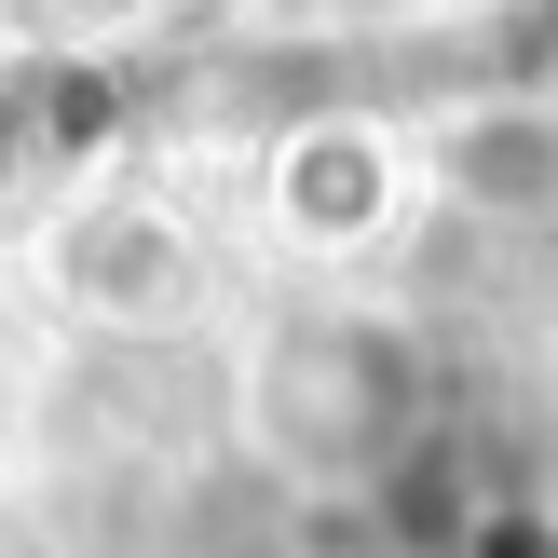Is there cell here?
Returning a JSON list of instances; mask_svg holds the SVG:
<instances>
[{
    "label": "cell",
    "mask_w": 558,
    "mask_h": 558,
    "mask_svg": "<svg viewBox=\"0 0 558 558\" xmlns=\"http://www.w3.org/2000/svg\"><path fill=\"white\" fill-rule=\"evenodd\" d=\"M368 505L396 518L409 558H558V477L532 463V436L490 423V409H450V396Z\"/></svg>",
    "instance_id": "obj_2"
},
{
    "label": "cell",
    "mask_w": 558,
    "mask_h": 558,
    "mask_svg": "<svg viewBox=\"0 0 558 558\" xmlns=\"http://www.w3.org/2000/svg\"><path fill=\"white\" fill-rule=\"evenodd\" d=\"M450 232H490L505 259L558 272V109H505V123L463 136V163L436 178Z\"/></svg>",
    "instance_id": "obj_5"
},
{
    "label": "cell",
    "mask_w": 558,
    "mask_h": 558,
    "mask_svg": "<svg viewBox=\"0 0 558 558\" xmlns=\"http://www.w3.org/2000/svg\"><path fill=\"white\" fill-rule=\"evenodd\" d=\"M150 14H178V0H41V27L54 41H82V54H109V41H136Z\"/></svg>",
    "instance_id": "obj_7"
},
{
    "label": "cell",
    "mask_w": 558,
    "mask_h": 558,
    "mask_svg": "<svg viewBox=\"0 0 558 558\" xmlns=\"http://www.w3.org/2000/svg\"><path fill=\"white\" fill-rule=\"evenodd\" d=\"M259 450L314 490H381L409 436L436 423V368L396 341V314H287L259 354Z\"/></svg>",
    "instance_id": "obj_1"
},
{
    "label": "cell",
    "mask_w": 558,
    "mask_h": 558,
    "mask_svg": "<svg viewBox=\"0 0 558 558\" xmlns=\"http://www.w3.org/2000/svg\"><path fill=\"white\" fill-rule=\"evenodd\" d=\"M96 136H109V69H96L82 41L41 54V69H0V191L96 163Z\"/></svg>",
    "instance_id": "obj_6"
},
{
    "label": "cell",
    "mask_w": 558,
    "mask_h": 558,
    "mask_svg": "<svg viewBox=\"0 0 558 558\" xmlns=\"http://www.w3.org/2000/svg\"><path fill=\"white\" fill-rule=\"evenodd\" d=\"M54 300L96 327H178L191 300H205V232H191L163 191H82L69 218H54L41 245Z\"/></svg>",
    "instance_id": "obj_4"
},
{
    "label": "cell",
    "mask_w": 558,
    "mask_h": 558,
    "mask_svg": "<svg viewBox=\"0 0 558 558\" xmlns=\"http://www.w3.org/2000/svg\"><path fill=\"white\" fill-rule=\"evenodd\" d=\"M409 205H423V163L368 109H314V123L272 136V232L300 259H368V245L409 232Z\"/></svg>",
    "instance_id": "obj_3"
}]
</instances>
